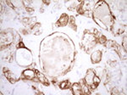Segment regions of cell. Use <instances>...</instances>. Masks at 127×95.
Listing matches in <instances>:
<instances>
[{
	"instance_id": "obj_11",
	"label": "cell",
	"mask_w": 127,
	"mask_h": 95,
	"mask_svg": "<svg viewBox=\"0 0 127 95\" xmlns=\"http://www.w3.org/2000/svg\"><path fill=\"white\" fill-rule=\"evenodd\" d=\"M123 45H124L125 50L126 51V38H125V39H124V43H123Z\"/></svg>"
},
{
	"instance_id": "obj_7",
	"label": "cell",
	"mask_w": 127,
	"mask_h": 95,
	"mask_svg": "<svg viewBox=\"0 0 127 95\" xmlns=\"http://www.w3.org/2000/svg\"><path fill=\"white\" fill-rule=\"evenodd\" d=\"M36 73L37 74V75H36V76L38 77V80H39V81L42 82V83H43L44 85L48 86V84H49V82H48V80L46 79V77H45V76L42 75V74H41L40 72H38V71H36Z\"/></svg>"
},
{
	"instance_id": "obj_2",
	"label": "cell",
	"mask_w": 127,
	"mask_h": 95,
	"mask_svg": "<svg viewBox=\"0 0 127 95\" xmlns=\"http://www.w3.org/2000/svg\"><path fill=\"white\" fill-rule=\"evenodd\" d=\"M68 20H69V17L66 14H63L61 15V17L59 18V20H58V23H56V26H66L67 23H68Z\"/></svg>"
},
{
	"instance_id": "obj_9",
	"label": "cell",
	"mask_w": 127,
	"mask_h": 95,
	"mask_svg": "<svg viewBox=\"0 0 127 95\" xmlns=\"http://www.w3.org/2000/svg\"><path fill=\"white\" fill-rule=\"evenodd\" d=\"M69 25H70V26H72V28L74 30H75V27H76V26H75V18L74 17H70V20H69Z\"/></svg>"
},
{
	"instance_id": "obj_5",
	"label": "cell",
	"mask_w": 127,
	"mask_h": 95,
	"mask_svg": "<svg viewBox=\"0 0 127 95\" xmlns=\"http://www.w3.org/2000/svg\"><path fill=\"white\" fill-rule=\"evenodd\" d=\"M101 58H102V54H101V52H100V51H96V52H94L91 56L93 63H94V64L100 62Z\"/></svg>"
},
{
	"instance_id": "obj_3",
	"label": "cell",
	"mask_w": 127,
	"mask_h": 95,
	"mask_svg": "<svg viewBox=\"0 0 127 95\" xmlns=\"http://www.w3.org/2000/svg\"><path fill=\"white\" fill-rule=\"evenodd\" d=\"M35 74H36V72H34L32 70H26V71H23L22 75H23L24 77L26 78V79L32 80V79H34L35 76H36V75H35Z\"/></svg>"
},
{
	"instance_id": "obj_4",
	"label": "cell",
	"mask_w": 127,
	"mask_h": 95,
	"mask_svg": "<svg viewBox=\"0 0 127 95\" xmlns=\"http://www.w3.org/2000/svg\"><path fill=\"white\" fill-rule=\"evenodd\" d=\"M72 92H73V94H75V95H79V94H84L81 86L80 85V84H77V83H75L72 86Z\"/></svg>"
},
{
	"instance_id": "obj_8",
	"label": "cell",
	"mask_w": 127,
	"mask_h": 95,
	"mask_svg": "<svg viewBox=\"0 0 127 95\" xmlns=\"http://www.w3.org/2000/svg\"><path fill=\"white\" fill-rule=\"evenodd\" d=\"M59 88H60L61 89H68L69 88V82L68 80L62 82L60 84H59Z\"/></svg>"
},
{
	"instance_id": "obj_6",
	"label": "cell",
	"mask_w": 127,
	"mask_h": 95,
	"mask_svg": "<svg viewBox=\"0 0 127 95\" xmlns=\"http://www.w3.org/2000/svg\"><path fill=\"white\" fill-rule=\"evenodd\" d=\"M3 73H4V75H5L6 77H7L8 79H9V81L12 82V83H14V82H15V77H14V76H12V73L9 71V70L7 69V68H4V69H3Z\"/></svg>"
},
{
	"instance_id": "obj_12",
	"label": "cell",
	"mask_w": 127,
	"mask_h": 95,
	"mask_svg": "<svg viewBox=\"0 0 127 95\" xmlns=\"http://www.w3.org/2000/svg\"><path fill=\"white\" fill-rule=\"evenodd\" d=\"M18 47H22V48H24L25 46H24V44H23V43H20V44L19 45H18Z\"/></svg>"
},
{
	"instance_id": "obj_1",
	"label": "cell",
	"mask_w": 127,
	"mask_h": 95,
	"mask_svg": "<svg viewBox=\"0 0 127 95\" xmlns=\"http://www.w3.org/2000/svg\"><path fill=\"white\" fill-rule=\"evenodd\" d=\"M86 83L87 86H89L90 88L92 89H95L99 85L100 83V79L95 75V73L93 72V71L89 70L87 71V76H86Z\"/></svg>"
},
{
	"instance_id": "obj_10",
	"label": "cell",
	"mask_w": 127,
	"mask_h": 95,
	"mask_svg": "<svg viewBox=\"0 0 127 95\" xmlns=\"http://www.w3.org/2000/svg\"><path fill=\"white\" fill-rule=\"evenodd\" d=\"M98 42L100 43H102V44H104V43H106V42H107V41H106V38L102 35V36L100 37V38L98 39Z\"/></svg>"
}]
</instances>
